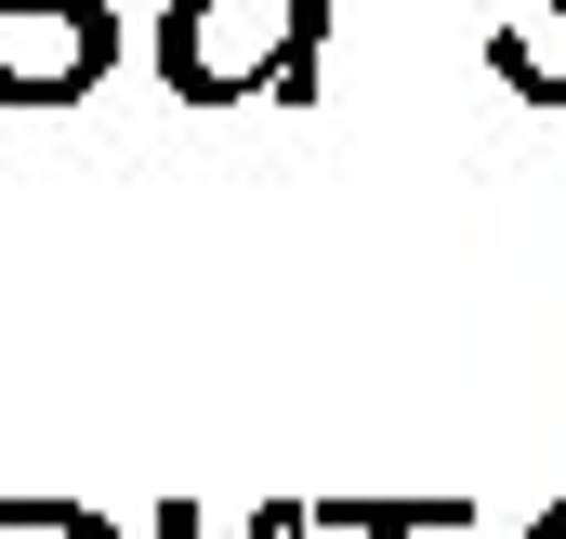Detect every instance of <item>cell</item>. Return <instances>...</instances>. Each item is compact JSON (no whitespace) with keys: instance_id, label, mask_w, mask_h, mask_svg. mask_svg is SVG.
Wrapping results in <instances>:
<instances>
[{"instance_id":"cell-1","label":"cell","mask_w":566,"mask_h":539,"mask_svg":"<svg viewBox=\"0 0 566 539\" xmlns=\"http://www.w3.org/2000/svg\"><path fill=\"white\" fill-rule=\"evenodd\" d=\"M106 66V0H0V93H80Z\"/></svg>"}]
</instances>
